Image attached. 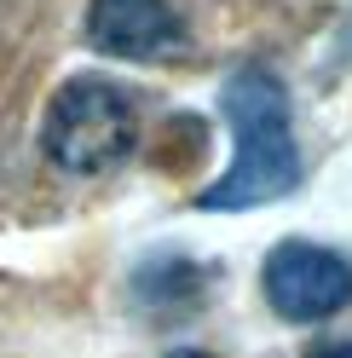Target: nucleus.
Returning <instances> with one entry per match:
<instances>
[{"label": "nucleus", "mask_w": 352, "mask_h": 358, "mask_svg": "<svg viewBox=\"0 0 352 358\" xmlns=\"http://www.w3.org/2000/svg\"><path fill=\"white\" fill-rule=\"evenodd\" d=\"M219 110L231 122V168L196 196V208L214 214H237V208H260V203H283L300 185V150H295V127H289V87L266 64H243L219 87Z\"/></svg>", "instance_id": "nucleus-1"}, {"label": "nucleus", "mask_w": 352, "mask_h": 358, "mask_svg": "<svg viewBox=\"0 0 352 358\" xmlns=\"http://www.w3.org/2000/svg\"><path fill=\"white\" fill-rule=\"evenodd\" d=\"M139 145V104L110 76H70L41 116V150L64 173H110Z\"/></svg>", "instance_id": "nucleus-2"}, {"label": "nucleus", "mask_w": 352, "mask_h": 358, "mask_svg": "<svg viewBox=\"0 0 352 358\" xmlns=\"http://www.w3.org/2000/svg\"><path fill=\"white\" fill-rule=\"evenodd\" d=\"M260 289H266V306L283 324H329L335 312L352 306V260L341 249L289 237L266 255Z\"/></svg>", "instance_id": "nucleus-3"}, {"label": "nucleus", "mask_w": 352, "mask_h": 358, "mask_svg": "<svg viewBox=\"0 0 352 358\" xmlns=\"http://www.w3.org/2000/svg\"><path fill=\"white\" fill-rule=\"evenodd\" d=\"M87 41H93V52L110 58H162L185 47V24L168 0H93Z\"/></svg>", "instance_id": "nucleus-4"}, {"label": "nucleus", "mask_w": 352, "mask_h": 358, "mask_svg": "<svg viewBox=\"0 0 352 358\" xmlns=\"http://www.w3.org/2000/svg\"><path fill=\"white\" fill-rule=\"evenodd\" d=\"M133 301L145 312H185L203 301V266H191L185 255H156L139 266L133 278Z\"/></svg>", "instance_id": "nucleus-5"}, {"label": "nucleus", "mask_w": 352, "mask_h": 358, "mask_svg": "<svg viewBox=\"0 0 352 358\" xmlns=\"http://www.w3.org/2000/svg\"><path fill=\"white\" fill-rule=\"evenodd\" d=\"M306 358H352V341H318Z\"/></svg>", "instance_id": "nucleus-6"}, {"label": "nucleus", "mask_w": 352, "mask_h": 358, "mask_svg": "<svg viewBox=\"0 0 352 358\" xmlns=\"http://www.w3.org/2000/svg\"><path fill=\"white\" fill-rule=\"evenodd\" d=\"M173 358H208V352H173Z\"/></svg>", "instance_id": "nucleus-7"}]
</instances>
